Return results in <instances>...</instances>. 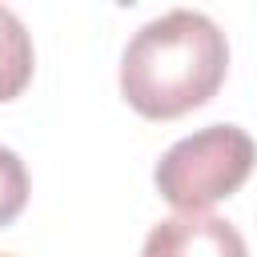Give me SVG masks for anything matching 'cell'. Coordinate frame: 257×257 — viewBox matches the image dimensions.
<instances>
[{"label": "cell", "mask_w": 257, "mask_h": 257, "mask_svg": "<svg viewBox=\"0 0 257 257\" xmlns=\"http://www.w3.org/2000/svg\"><path fill=\"white\" fill-rule=\"evenodd\" d=\"M229 72L225 32L193 8L141 24L120 56V92L149 120H173L217 96Z\"/></svg>", "instance_id": "6da1fadb"}, {"label": "cell", "mask_w": 257, "mask_h": 257, "mask_svg": "<svg viewBox=\"0 0 257 257\" xmlns=\"http://www.w3.org/2000/svg\"><path fill=\"white\" fill-rule=\"evenodd\" d=\"M257 165V145L241 124H205L157 161V193L177 213H205L209 205L233 197Z\"/></svg>", "instance_id": "7a4b0ae2"}, {"label": "cell", "mask_w": 257, "mask_h": 257, "mask_svg": "<svg viewBox=\"0 0 257 257\" xmlns=\"http://www.w3.org/2000/svg\"><path fill=\"white\" fill-rule=\"evenodd\" d=\"M141 257H249V249L225 217L177 213L149 229Z\"/></svg>", "instance_id": "3957f363"}, {"label": "cell", "mask_w": 257, "mask_h": 257, "mask_svg": "<svg viewBox=\"0 0 257 257\" xmlns=\"http://www.w3.org/2000/svg\"><path fill=\"white\" fill-rule=\"evenodd\" d=\"M36 68V52H32V36L24 28V20L0 4V104L16 100Z\"/></svg>", "instance_id": "277c9868"}, {"label": "cell", "mask_w": 257, "mask_h": 257, "mask_svg": "<svg viewBox=\"0 0 257 257\" xmlns=\"http://www.w3.org/2000/svg\"><path fill=\"white\" fill-rule=\"evenodd\" d=\"M28 205V169L24 161L0 145V229L12 225Z\"/></svg>", "instance_id": "5b68a950"}, {"label": "cell", "mask_w": 257, "mask_h": 257, "mask_svg": "<svg viewBox=\"0 0 257 257\" xmlns=\"http://www.w3.org/2000/svg\"><path fill=\"white\" fill-rule=\"evenodd\" d=\"M0 257H8V253H0Z\"/></svg>", "instance_id": "8992f818"}]
</instances>
